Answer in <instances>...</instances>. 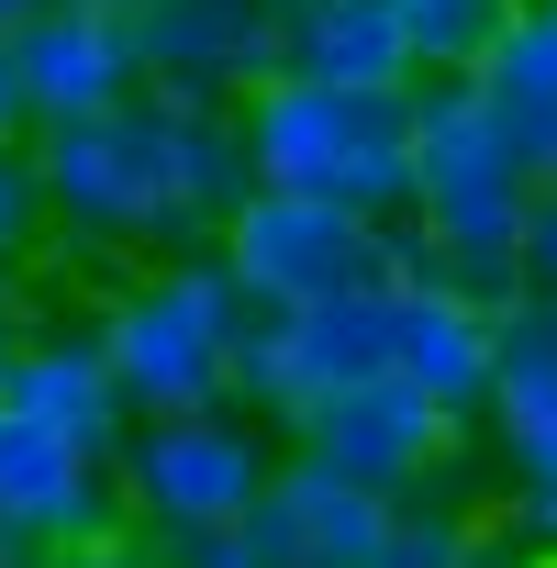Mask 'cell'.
Segmentation results:
<instances>
[{"instance_id":"obj_1","label":"cell","mask_w":557,"mask_h":568,"mask_svg":"<svg viewBox=\"0 0 557 568\" xmlns=\"http://www.w3.org/2000/svg\"><path fill=\"white\" fill-rule=\"evenodd\" d=\"M34 179H45V234L68 256H179L223 234V212L256 190V156L234 101L134 90L90 123H45Z\"/></svg>"},{"instance_id":"obj_2","label":"cell","mask_w":557,"mask_h":568,"mask_svg":"<svg viewBox=\"0 0 557 568\" xmlns=\"http://www.w3.org/2000/svg\"><path fill=\"white\" fill-rule=\"evenodd\" d=\"M535 156L502 134L479 79H413V234H424V278L468 302H513L524 291V212H535Z\"/></svg>"},{"instance_id":"obj_3","label":"cell","mask_w":557,"mask_h":568,"mask_svg":"<svg viewBox=\"0 0 557 568\" xmlns=\"http://www.w3.org/2000/svg\"><path fill=\"white\" fill-rule=\"evenodd\" d=\"M245 291L212 245H179L156 267H134L123 291L101 302V346L123 379V413H212L234 402V346H245Z\"/></svg>"},{"instance_id":"obj_4","label":"cell","mask_w":557,"mask_h":568,"mask_svg":"<svg viewBox=\"0 0 557 568\" xmlns=\"http://www.w3.org/2000/svg\"><path fill=\"white\" fill-rule=\"evenodd\" d=\"M245 156L278 190H313L346 212H413V90H324V79H267L234 101Z\"/></svg>"},{"instance_id":"obj_5","label":"cell","mask_w":557,"mask_h":568,"mask_svg":"<svg viewBox=\"0 0 557 568\" xmlns=\"http://www.w3.org/2000/svg\"><path fill=\"white\" fill-rule=\"evenodd\" d=\"M278 479V424H256L245 402H212V413H145L123 446H112V490H123V524H245Z\"/></svg>"},{"instance_id":"obj_6","label":"cell","mask_w":557,"mask_h":568,"mask_svg":"<svg viewBox=\"0 0 557 568\" xmlns=\"http://www.w3.org/2000/svg\"><path fill=\"white\" fill-rule=\"evenodd\" d=\"M391 368V278H357V291H324L302 313H245V346H234V402L256 424L291 435L324 390H357Z\"/></svg>"},{"instance_id":"obj_7","label":"cell","mask_w":557,"mask_h":568,"mask_svg":"<svg viewBox=\"0 0 557 568\" xmlns=\"http://www.w3.org/2000/svg\"><path fill=\"white\" fill-rule=\"evenodd\" d=\"M212 256L234 267V291H245L256 313H302V302H324V291L391 278V267H379V212H346V201H313V190H278V179H256V190L223 212Z\"/></svg>"},{"instance_id":"obj_8","label":"cell","mask_w":557,"mask_h":568,"mask_svg":"<svg viewBox=\"0 0 557 568\" xmlns=\"http://www.w3.org/2000/svg\"><path fill=\"white\" fill-rule=\"evenodd\" d=\"M291 446L324 457V468H346V479H368V490H424V479L457 468L468 424H457L446 402H424L402 368H379V379H357V390H324V402L291 424Z\"/></svg>"},{"instance_id":"obj_9","label":"cell","mask_w":557,"mask_h":568,"mask_svg":"<svg viewBox=\"0 0 557 568\" xmlns=\"http://www.w3.org/2000/svg\"><path fill=\"white\" fill-rule=\"evenodd\" d=\"M12 90H23V123H90L112 101L145 90V57H134V12H79V0H45V12H23L12 34Z\"/></svg>"},{"instance_id":"obj_10","label":"cell","mask_w":557,"mask_h":568,"mask_svg":"<svg viewBox=\"0 0 557 568\" xmlns=\"http://www.w3.org/2000/svg\"><path fill=\"white\" fill-rule=\"evenodd\" d=\"M134 57L168 101H245L278 79V0H145Z\"/></svg>"},{"instance_id":"obj_11","label":"cell","mask_w":557,"mask_h":568,"mask_svg":"<svg viewBox=\"0 0 557 568\" xmlns=\"http://www.w3.org/2000/svg\"><path fill=\"white\" fill-rule=\"evenodd\" d=\"M112 524H123L112 457L0 402V535L45 557V546H68V535H112Z\"/></svg>"},{"instance_id":"obj_12","label":"cell","mask_w":557,"mask_h":568,"mask_svg":"<svg viewBox=\"0 0 557 568\" xmlns=\"http://www.w3.org/2000/svg\"><path fill=\"white\" fill-rule=\"evenodd\" d=\"M0 402L34 413V424H57V435H79V446H101V457L134 435L123 379H112V346H101V313H45V324H23L12 368H0Z\"/></svg>"},{"instance_id":"obj_13","label":"cell","mask_w":557,"mask_h":568,"mask_svg":"<svg viewBox=\"0 0 557 568\" xmlns=\"http://www.w3.org/2000/svg\"><path fill=\"white\" fill-rule=\"evenodd\" d=\"M391 501H402V490H368V479H346V468H324V457L291 446L278 479H267V501H256L245 524H256V546H267L278 568H368Z\"/></svg>"},{"instance_id":"obj_14","label":"cell","mask_w":557,"mask_h":568,"mask_svg":"<svg viewBox=\"0 0 557 568\" xmlns=\"http://www.w3.org/2000/svg\"><path fill=\"white\" fill-rule=\"evenodd\" d=\"M391 368L468 424L502 379V313L446 291V278H391Z\"/></svg>"},{"instance_id":"obj_15","label":"cell","mask_w":557,"mask_h":568,"mask_svg":"<svg viewBox=\"0 0 557 568\" xmlns=\"http://www.w3.org/2000/svg\"><path fill=\"white\" fill-rule=\"evenodd\" d=\"M278 79H324V90H413L402 45V0H278Z\"/></svg>"},{"instance_id":"obj_16","label":"cell","mask_w":557,"mask_h":568,"mask_svg":"<svg viewBox=\"0 0 557 568\" xmlns=\"http://www.w3.org/2000/svg\"><path fill=\"white\" fill-rule=\"evenodd\" d=\"M490 446H502V490H513V524L535 546H557V368L535 357H502L490 402H479Z\"/></svg>"},{"instance_id":"obj_17","label":"cell","mask_w":557,"mask_h":568,"mask_svg":"<svg viewBox=\"0 0 557 568\" xmlns=\"http://www.w3.org/2000/svg\"><path fill=\"white\" fill-rule=\"evenodd\" d=\"M479 90H490L502 134L557 179V0H524V12H513V34L479 57Z\"/></svg>"},{"instance_id":"obj_18","label":"cell","mask_w":557,"mask_h":568,"mask_svg":"<svg viewBox=\"0 0 557 568\" xmlns=\"http://www.w3.org/2000/svg\"><path fill=\"white\" fill-rule=\"evenodd\" d=\"M524 0H402V45L424 79H479V57L513 34Z\"/></svg>"},{"instance_id":"obj_19","label":"cell","mask_w":557,"mask_h":568,"mask_svg":"<svg viewBox=\"0 0 557 568\" xmlns=\"http://www.w3.org/2000/svg\"><path fill=\"white\" fill-rule=\"evenodd\" d=\"M479 535H468V501L446 490V479H424V490H402L391 501V524H379V557L368 568H457Z\"/></svg>"},{"instance_id":"obj_20","label":"cell","mask_w":557,"mask_h":568,"mask_svg":"<svg viewBox=\"0 0 557 568\" xmlns=\"http://www.w3.org/2000/svg\"><path fill=\"white\" fill-rule=\"evenodd\" d=\"M45 245V179H34V134L0 145V267H23Z\"/></svg>"},{"instance_id":"obj_21","label":"cell","mask_w":557,"mask_h":568,"mask_svg":"<svg viewBox=\"0 0 557 568\" xmlns=\"http://www.w3.org/2000/svg\"><path fill=\"white\" fill-rule=\"evenodd\" d=\"M134 535H145V524H134ZM145 546H156L168 568H278V557L256 546V524H156Z\"/></svg>"},{"instance_id":"obj_22","label":"cell","mask_w":557,"mask_h":568,"mask_svg":"<svg viewBox=\"0 0 557 568\" xmlns=\"http://www.w3.org/2000/svg\"><path fill=\"white\" fill-rule=\"evenodd\" d=\"M502 357L557 368V291H513V302H502Z\"/></svg>"},{"instance_id":"obj_23","label":"cell","mask_w":557,"mask_h":568,"mask_svg":"<svg viewBox=\"0 0 557 568\" xmlns=\"http://www.w3.org/2000/svg\"><path fill=\"white\" fill-rule=\"evenodd\" d=\"M34 568H168V557H156L134 524H112V535H68V546H45Z\"/></svg>"},{"instance_id":"obj_24","label":"cell","mask_w":557,"mask_h":568,"mask_svg":"<svg viewBox=\"0 0 557 568\" xmlns=\"http://www.w3.org/2000/svg\"><path fill=\"white\" fill-rule=\"evenodd\" d=\"M524 291H557V179H535V212H524Z\"/></svg>"},{"instance_id":"obj_25","label":"cell","mask_w":557,"mask_h":568,"mask_svg":"<svg viewBox=\"0 0 557 568\" xmlns=\"http://www.w3.org/2000/svg\"><path fill=\"white\" fill-rule=\"evenodd\" d=\"M34 123H23V90H12V45H0V145H23Z\"/></svg>"},{"instance_id":"obj_26","label":"cell","mask_w":557,"mask_h":568,"mask_svg":"<svg viewBox=\"0 0 557 568\" xmlns=\"http://www.w3.org/2000/svg\"><path fill=\"white\" fill-rule=\"evenodd\" d=\"M12 346H23V313H12V291H0V368H12Z\"/></svg>"},{"instance_id":"obj_27","label":"cell","mask_w":557,"mask_h":568,"mask_svg":"<svg viewBox=\"0 0 557 568\" xmlns=\"http://www.w3.org/2000/svg\"><path fill=\"white\" fill-rule=\"evenodd\" d=\"M34 12H45V0H34ZM79 12H145V0H79Z\"/></svg>"},{"instance_id":"obj_28","label":"cell","mask_w":557,"mask_h":568,"mask_svg":"<svg viewBox=\"0 0 557 568\" xmlns=\"http://www.w3.org/2000/svg\"><path fill=\"white\" fill-rule=\"evenodd\" d=\"M0 568H34V546H12V535H0Z\"/></svg>"},{"instance_id":"obj_29","label":"cell","mask_w":557,"mask_h":568,"mask_svg":"<svg viewBox=\"0 0 557 568\" xmlns=\"http://www.w3.org/2000/svg\"><path fill=\"white\" fill-rule=\"evenodd\" d=\"M457 568H513V557H490V546H468V557H457Z\"/></svg>"},{"instance_id":"obj_30","label":"cell","mask_w":557,"mask_h":568,"mask_svg":"<svg viewBox=\"0 0 557 568\" xmlns=\"http://www.w3.org/2000/svg\"><path fill=\"white\" fill-rule=\"evenodd\" d=\"M23 12H34V0H0V34H12V23H23Z\"/></svg>"}]
</instances>
